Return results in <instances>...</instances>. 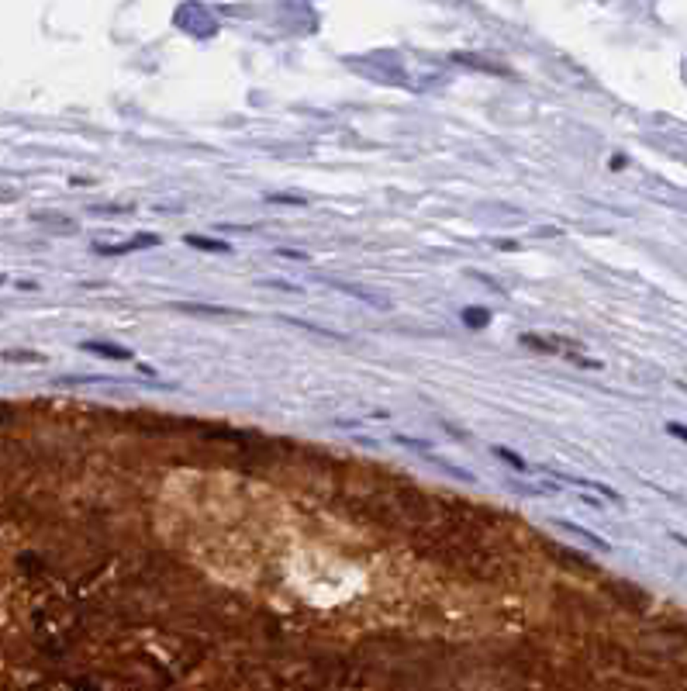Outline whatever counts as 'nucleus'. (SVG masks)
Returning <instances> with one entry per match:
<instances>
[{
  "mask_svg": "<svg viewBox=\"0 0 687 691\" xmlns=\"http://www.w3.org/2000/svg\"><path fill=\"white\" fill-rule=\"evenodd\" d=\"M83 349H87V353H97V356H107V360H118V363H124V360H131V356H135V353H131V349H124V346H114V342H97V339L83 342Z\"/></svg>",
  "mask_w": 687,
  "mask_h": 691,
  "instance_id": "nucleus-1",
  "label": "nucleus"
},
{
  "mask_svg": "<svg viewBox=\"0 0 687 691\" xmlns=\"http://www.w3.org/2000/svg\"><path fill=\"white\" fill-rule=\"evenodd\" d=\"M553 522H556L560 529H567V532H574L577 539H584V543H588V546H594V550H611V546H608V539H601V536H594V532H588V529H584V525H577V522H567V518H553Z\"/></svg>",
  "mask_w": 687,
  "mask_h": 691,
  "instance_id": "nucleus-2",
  "label": "nucleus"
},
{
  "mask_svg": "<svg viewBox=\"0 0 687 691\" xmlns=\"http://www.w3.org/2000/svg\"><path fill=\"white\" fill-rule=\"evenodd\" d=\"M184 242H187V246H194L197 253H221V256H225V253H232V246H228V242H221V239H207V235H187Z\"/></svg>",
  "mask_w": 687,
  "mask_h": 691,
  "instance_id": "nucleus-3",
  "label": "nucleus"
},
{
  "mask_svg": "<svg viewBox=\"0 0 687 691\" xmlns=\"http://www.w3.org/2000/svg\"><path fill=\"white\" fill-rule=\"evenodd\" d=\"M460 318L467 321V328H487L491 325V311L487 308H463Z\"/></svg>",
  "mask_w": 687,
  "mask_h": 691,
  "instance_id": "nucleus-4",
  "label": "nucleus"
},
{
  "mask_svg": "<svg viewBox=\"0 0 687 691\" xmlns=\"http://www.w3.org/2000/svg\"><path fill=\"white\" fill-rule=\"evenodd\" d=\"M494 456H497V460H504L508 467H515L518 474H532V470H535V467H528V463H525V460H522V456H518L515 450H504V446H494Z\"/></svg>",
  "mask_w": 687,
  "mask_h": 691,
  "instance_id": "nucleus-5",
  "label": "nucleus"
},
{
  "mask_svg": "<svg viewBox=\"0 0 687 691\" xmlns=\"http://www.w3.org/2000/svg\"><path fill=\"white\" fill-rule=\"evenodd\" d=\"M3 360L7 363H45V356L35 349H3Z\"/></svg>",
  "mask_w": 687,
  "mask_h": 691,
  "instance_id": "nucleus-6",
  "label": "nucleus"
},
{
  "mask_svg": "<svg viewBox=\"0 0 687 691\" xmlns=\"http://www.w3.org/2000/svg\"><path fill=\"white\" fill-rule=\"evenodd\" d=\"M180 311H187V315H235L232 308H221V304H180Z\"/></svg>",
  "mask_w": 687,
  "mask_h": 691,
  "instance_id": "nucleus-7",
  "label": "nucleus"
},
{
  "mask_svg": "<svg viewBox=\"0 0 687 691\" xmlns=\"http://www.w3.org/2000/svg\"><path fill=\"white\" fill-rule=\"evenodd\" d=\"M522 342L528 349H539V353H556V342L553 339H539V335H522Z\"/></svg>",
  "mask_w": 687,
  "mask_h": 691,
  "instance_id": "nucleus-8",
  "label": "nucleus"
},
{
  "mask_svg": "<svg viewBox=\"0 0 687 691\" xmlns=\"http://www.w3.org/2000/svg\"><path fill=\"white\" fill-rule=\"evenodd\" d=\"M94 214H124L131 211V204H104V207H90Z\"/></svg>",
  "mask_w": 687,
  "mask_h": 691,
  "instance_id": "nucleus-9",
  "label": "nucleus"
},
{
  "mask_svg": "<svg viewBox=\"0 0 687 691\" xmlns=\"http://www.w3.org/2000/svg\"><path fill=\"white\" fill-rule=\"evenodd\" d=\"M266 200H273V204H304V198H294V194H270Z\"/></svg>",
  "mask_w": 687,
  "mask_h": 691,
  "instance_id": "nucleus-10",
  "label": "nucleus"
},
{
  "mask_svg": "<svg viewBox=\"0 0 687 691\" xmlns=\"http://www.w3.org/2000/svg\"><path fill=\"white\" fill-rule=\"evenodd\" d=\"M667 432H670V436H677L681 443H687V425H681V422H670V425H667Z\"/></svg>",
  "mask_w": 687,
  "mask_h": 691,
  "instance_id": "nucleus-11",
  "label": "nucleus"
},
{
  "mask_svg": "<svg viewBox=\"0 0 687 691\" xmlns=\"http://www.w3.org/2000/svg\"><path fill=\"white\" fill-rule=\"evenodd\" d=\"M280 256H287V260H307V253H297V249H277Z\"/></svg>",
  "mask_w": 687,
  "mask_h": 691,
  "instance_id": "nucleus-12",
  "label": "nucleus"
},
{
  "mask_svg": "<svg viewBox=\"0 0 687 691\" xmlns=\"http://www.w3.org/2000/svg\"><path fill=\"white\" fill-rule=\"evenodd\" d=\"M625 163H629V159H625V156H611V170H622V166H625Z\"/></svg>",
  "mask_w": 687,
  "mask_h": 691,
  "instance_id": "nucleus-13",
  "label": "nucleus"
},
{
  "mask_svg": "<svg viewBox=\"0 0 687 691\" xmlns=\"http://www.w3.org/2000/svg\"><path fill=\"white\" fill-rule=\"evenodd\" d=\"M0 284H7V277H3V273H0Z\"/></svg>",
  "mask_w": 687,
  "mask_h": 691,
  "instance_id": "nucleus-14",
  "label": "nucleus"
}]
</instances>
